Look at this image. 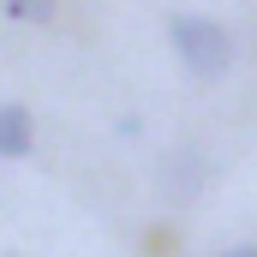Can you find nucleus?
Listing matches in <instances>:
<instances>
[{
  "mask_svg": "<svg viewBox=\"0 0 257 257\" xmlns=\"http://www.w3.org/2000/svg\"><path fill=\"white\" fill-rule=\"evenodd\" d=\"M197 180H203V162H197L192 150H174L168 162H162V186H168V197H197Z\"/></svg>",
  "mask_w": 257,
  "mask_h": 257,
  "instance_id": "obj_3",
  "label": "nucleus"
},
{
  "mask_svg": "<svg viewBox=\"0 0 257 257\" xmlns=\"http://www.w3.org/2000/svg\"><path fill=\"white\" fill-rule=\"evenodd\" d=\"M30 138H36L30 108L6 102V108H0V162H12V156H30Z\"/></svg>",
  "mask_w": 257,
  "mask_h": 257,
  "instance_id": "obj_2",
  "label": "nucleus"
},
{
  "mask_svg": "<svg viewBox=\"0 0 257 257\" xmlns=\"http://www.w3.org/2000/svg\"><path fill=\"white\" fill-rule=\"evenodd\" d=\"M6 18H18V24H48V18H54V0H6Z\"/></svg>",
  "mask_w": 257,
  "mask_h": 257,
  "instance_id": "obj_4",
  "label": "nucleus"
},
{
  "mask_svg": "<svg viewBox=\"0 0 257 257\" xmlns=\"http://www.w3.org/2000/svg\"><path fill=\"white\" fill-rule=\"evenodd\" d=\"M215 257H257V245H227V251H215Z\"/></svg>",
  "mask_w": 257,
  "mask_h": 257,
  "instance_id": "obj_5",
  "label": "nucleus"
},
{
  "mask_svg": "<svg viewBox=\"0 0 257 257\" xmlns=\"http://www.w3.org/2000/svg\"><path fill=\"white\" fill-rule=\"evenodd\" d=\"M168 36H174V54H180V66H186L192 78H203V84L227 78V66H233V36H227L215 18L174 12V18H168Z\"/></svg>",
  "mask_w": 257,
  "mask_h": 257,
  "instance_id": "obj_1",
  "label": "nucleus"
}]
</instances>
